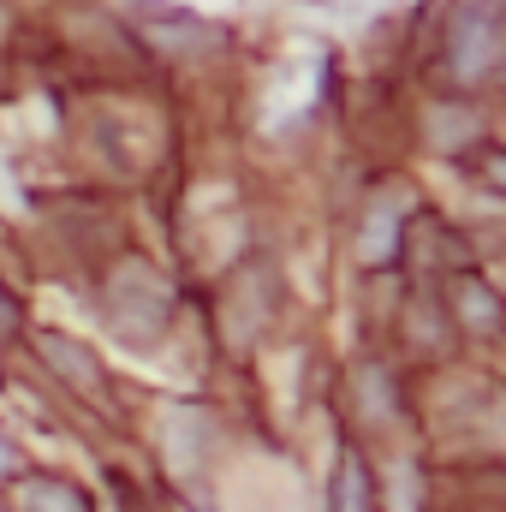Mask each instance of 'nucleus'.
Wrapping results in <instances>:
<instances>
[{
  "label": "nucleus",
  "mask_w": 506,
  "mask_h": 512,
  "mask_svg": "<svg viewBox=\"0 0 506 512\" xmlns=\"http://www.w3.org/2000/svg\"><path fill=\"white\" fill-rule=\"evenodd\" d=\"M506 60V6L501 0H465L447 24V66L459 84H489Z\"/></svg>",
  "instance_id": "obj_1"
},
{
  "label": "nucleus",
  "mask_w": 506,
  "mask_h": 512,
  "mask_svg": "<svg viewBox=\"0 0 506 512\" xmlns=\"http://www.w3.org/2000/svg\"><path fill=\"white\" fill-rule=\"evenodd\" d=\"M108 310H114V328H120L126 340H155V334L173 322V286H167L149 262L126 256V262L114 268V280H108Z\"/></svg>",
  "instance_id": "obj_2"
},
{
  "label": "nucleus",
  "mask_w": 506,
  "mask_h": 512,
  "mask_svg": "<svg viewBox=\"0 0 506 512\" xmlns=\"http://www.w3.org/2000/svg\"><path fill=\"white\" fill-rule=\"evenodd\" d=\"M36 346H42V358H48L54 376H66V382L84 387V393H102V364H96L90 346H78L72 334H36Z\"/></svg>",
  "instance_id": "obj_3"
},
{
  "label": "nucleus",
  "mask_w": 506,
  "mask_h": 512,
  "mask_svg": "<svg viewBox=\"0 0 506 512\" xmlns=\"http://www.w3.org/2000/svg\"><path fill=\"white\" fill-rule=\"evenodd\" d=\"M453 316H459L465 328H477V334H495L506 322L495 286H483L477 274H453Z\"/></svg>",
  "instance_id": "obj_4"
},
{
  "label": "nucleus",
  "mask_w": 506,
  "mask_h": 512,
  "mask_svg": "<svg viewBox=\"0 0 506 512\" xmlns=\"http://www.w3.org/2000/svg\"><path fill=\"white\" fill-rule=\"evenodd\" d=\"M18 512H90V501L66 477H24L18 483Z\"/></svg>",
  "instance_id": "obj_5"
},
{
  "label": "nucleus",
  "mask_w": 506,
  "mask_h": 512,
  "mask_svg": "<svg viewBox=\"0 0 506 512\" xmlns=\"http://www.w3.org/2000/svg\"><path fill=\"white\" fill-rule=\"evenodd\" d=\"M334 512H376V489H370L364 453H340V471H334Z\"/></svg>",
  "instance_id": "obj_6"
},
{
  "label": "nucleus",
  "mask_w": 506,
  "mask_h": 512,
  "mask_svg": "<svg viewBox=\"0 0 506 512\" xmlns=\"http://www.w3.org/2000/svg\"><path fill=\"white\" fill-rule=\"evenodd\" d=\"M399 227H405V215H399L393 203H381L376 215H370V233H364V262H387V256H393V239H399Z\"/></svg>",
  "instance_id": "obj_7"
},
{
  "label": "nucleus",
  "mask_w": 506,
  "mask_h": 512,
  "mask_svg": "<svg viewBox=\"0 0 506 512\" xmlns=\"http://www.w3.org/2000/svg\"><path fill=\"white\" fill-rule=\"evenodd\" d=\"M483 179H489L495 191H506V149H489V155H483Z\"/></svg>",
  "instance_id": "obj_8"
},
{
  "label": "nucleus",
  "mask_w": 506,
  "mask_h": 512,
  "mask_svg": "<svg viewBox=\"0 0 506 512\" xmlns=\"http://www.w3.org/2000/svg\"><path fill=\"white\" fill-rule=\"evenodd\" d=\"M12 328H18V304H12V298H6V292H0V340H6V334H12Z\"/></svg>",
  "instance_id": "obj_9"
},
{
  "label": "nucleus",
  "mask_w": 506,
  "mask_h": 512,
  "mask_svg": "<svg viewBox=\"0 0 506 512\" xmlns=\"http://www.w3.org/2000/svg\"><path fill=\"white\" fill-rule=\"evenodd\" d=\"M0 471H12V441L0 435Z\"/></svg>",
  "instance_id": "obj_10"
}]
</instances>
